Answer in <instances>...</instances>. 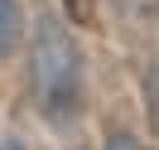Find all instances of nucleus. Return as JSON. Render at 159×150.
I'll return each mask as SVG.
<instances>
[{"instance_id": "obj_1", "label": "nucleus", "mask_w": 159, "mask_h": 150, "mask_svg": "<svg viewBox=\"0 0 159 150\" xmlns=\"http://www.w3.org/2000/svg\"><path fill=\"white\" fill-rule=\"evenodd\" d=\"M29 87L48 121H72L82 111V53L58 20H39V29H34Z\"/></svg>"}, {"instance_id": "obj_3", "label": "nucleus", "mask_w": 159, "mask_h": 150, "mask_svg": "<svg viewBox=\"0 0 159 150\" xmlns=\"http://www.w3.org/2000/svg\"><path fill=\"white\" fill-rule=\"evenodd\" d=\"M111 150H135V145H130V140H111Z\"/></svg>"}, {"instance_id": "obj_4", "label": "nucleus", "mask_w": 159, "mask_h": 150, "mask_svg": "<svg viewBox=\"0 0 159 150\" xmlns=\"http://www.w3.org/2000/svg\"><path fill=\"white\" fill-rule=\"evenodd\" d=\"M0 150H24V145H20V140H10V145H0Z\"/></svg>"}, {"instance_id": "obj_2", "label": "nucleus", "mask_w": 159, "mask_h": 150, "mask_svg": "<svg viewBox=\"0 0 159 150\" xmlns=\"http://www.w3.org/2000/svg\"><path fill=\"white\" fill-rule=\"evenodd\" d=\"M20 39V10H15V0H0V58L15 49Z\"/></svg>"}]
</instances>
